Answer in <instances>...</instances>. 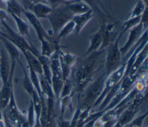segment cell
<instances>
[{
	"instance_id": "1",
	"label": "cell",
	"mask_w": 148,
	"mask_h": 127,
	"mask_svg": "<svg viewBox=\"0 0 148 127\" xmlns=\"http://www.w3.org/2000/svg\"><path fill=\"white\" fill-rule=\"evenodd\" d=\"M106 50H98L80 58L73 74V82L77 95L94 80V77L102 63H104Z\"/></svg>"
},
{
	"instance_id": "2",
	"label": "cell",
	"mask_w": 148,
	"mask_h": 127,
	"mask_svg": "<svg viewBox=\"0 0 148 127\" xmlns=\"http://www.w3.org/2000/svg\"><path fill=\"white\" fill-rule=\"evenodd\" d=\"M106 78V74L103 71L97 79L93 80L80 95H77L76 110L79 112L85 111L90 113L94 104L102 92Z\"/></svg>"
},
{
	"instance_id": "3",
	"label": "cell",
	"mask_w": 148,
	"mask_h": 127,
	"mask_svg": "<svg viewBox=\"0 0 148 127\" xmlns=\"http://www.w3.org/2000/svg\"><path fill=\"white\" fill-rule=\"evenodd\" d=\"M73 16V14L68 9L67 5H62L53 8L47 18L50 22L51 31L49 35L56 39L61 28L71 20Z\"/></svg>"
},
{
	"instance_id": "4",
	"label": "cell",
	"mask_w": 148,
	"mask_h": 127,
	"mask_svg": "<svg viewBox=\"0 0 148 127\" xmlns=\"http://www.w3.org/2000/svg\"><path fill=\"white\" fill-rule=\"evenodd\" d=\"M123 35V34L120 32L115 40L109 46L108 49L106 51L103 72L106 77L118 68L123 62V57L119 47V42Z\"/></svg>"
},
{
	"instance_id": "5",
	"label": "cell",
	"mask_w": 148,
	"mask_h": 127,
	"mask_svg": "<svg viewBox=\"0 0 148 127\" xmlns=\"http://www.w3.org/2000/svg\"><path fill=\"white\" fill-rule=\"evenodd\" d=\"M3 26L4 31H2L1 36L5 38L12 43H13L21 53L28 51L33 53L37 57L40 54L39 51L33 46L29 44L24 37L14 31L6 23L3 21L1 23Z\"/></svg>"
},
{
	"instance_id": "6",
	"label": "cell",
	"mask_w": 148,
	"mask_h": 127,
	"mask_svg": "<svg viewBox=\"0 0 148 127\" xmlns=\"http://www.w3.org/2000/svg\"><path fill=\"white\" fill-rule=\"evenodd\" d=\"M125 60L123 59L122 64L119 66V67L106 77L102 92L94 104L91 112L95 110L99 106L107 94L122 80L125 75Z\"/></svg>"
},
{
	"instance_id": "7",
	"label": "cell",
	"mask_w": 148,
	"mask_h": 127,
	"mask_svg": "<svg viewBox=\"0 0 148 127\" xmlns=\"http://www.w3.org/2000/svg\"><path fill=\"white\" fill-rule=\"evenodd\" d=\"M60 48L54 50L50 57L51 72V85L56 100H59L64 84L60 64L58 58V52Z\"/></svg>"
},
{
	"instance_id": "8",
	"label": "cell",
	"mask_w": 148,
	"mask_h": 127,
	"mask_svg": "<svg viewBox=\"0 0 148 127\" xmlns=\"http://www.w3.org/2000/svg\"><path fill=\"white\" fill-rule=\"evenodd\" d=\"M58 58L62 79L64 81L69 79L72 68L76 64L78 59L74 54L69 53H64L61 49L59 50Z\"/></svg>"
},
{
	"instance_id": "9",
	"label": "cell",
	"mask_w": 148,
	"mask_h": 127,
	"mask_svg": "<svg viewBox=\"0 0 148 127\" xmlns=\"http://www.w3.org/2000/svg\"><path fill=\"white\" fill-rule=\"evenodd\" d=\"M16 64V62L11 61L9 80L7 83L3 84L2 87L0 88V109L3 110L9 102L11 92L13 91V79Z\"/></svg>"
},
{
	"instance_id": "10",
	"label": "cell",
	"mask_w": 148,
	"mask_h": 127,
	"mask_svg": "<svg viewBox=\"0 0 148 127\" xmlns=\"http://www.w3.org/2000/svg\"><path fill=\"white\" fill-rule=\"evenodd\" d=\"M23 13H24L25 17L31 24V25L34 28V31L36 32L37 37L40 41V42H43L46 40H49L51 42H56L57 40H51V39H56L50 36L47 32L44 29L42 24L40 23L39 19L35 16V15L29 11H27L25 9H23Z\"/></svg>"
},
{
	"instance_id": "11",
	"label": "cell",
	"mask_w": 148,
	"mask_h": 127,
	"mask_svg": "<svg viewBox=\"0 0 148 127\" xmlns=\"http://www.w3.org/2000/svg\"><path fill=\"white\" fill-rule=\"evenodd\" d=\"M145 30L146 29L144 28L141 23H139L138 25L129 30V35L125 43L120 48V51L123 57L129 49L137 42Z\"/></svg>"
},
{
	"instance_id": "12",
	"label": "cell",
	"mask_w": 148,
	"mask_h": 127,
	"mask_svg": "<svg viewBox=\"0 0 148 127\" xmlns=\"http://www.w3.org/2000/svg\"><path fill=\"white\" fill-rule=\"evenodd\" d=\"M102 23V39L101 46L99 50H106L117 38V32L113 31L114 28L117 25L118 22H116L112 24H106V21H101Z\"/></svg>"
},
{
	"instance_id": "13",
	"label": "cell",
	"mask_w": 148,
	"mask_h": 127,
	"mask_svg": "<svg viewBox=\"0 0 148 127\" xmlns=\"http://www.w3.org/2000/svg\"><path fill=\"white\" fill-rule=\"evenodd\" d=\"M102 23L101 21H99V29L91 36L90 39V46L86 52L80 58L84 57L88 55V54L99 50L102 44Z\"/></svg>"
},
{
	"instance_id": "14",
	"label": "cell",
	"mask_w": 148,
	"mask_h": 127,
	"mask_svg": "<svg viewBox=\"0 0 148 127\" xmlns=\"http://www.w3.org/2000/svg\"><path fill=\"white\" fill-rule=\"evenodd\" d=\"M94 14V12L92 10H90L86 13L74 15L73 16L72 20L73 21L75 25V32L76 35L80 33L84 27L92 19Z\"/></svg>"
},
{
	"instance_id": "15",
	"label": "cell",
	"mask_w": 148,
	"mask_h": 127,
	"mask_svg": "<svg viewBox=\"0 0 148 127\" xmlns=\"http://www.w3.org/2000/svg\"><path fill=\"white\" fill-rule=\"evenodd\" d=\"M86 3L90 9L95 13H97L99 17V21H106V18L109 16L106 10L102 0H81Z\"/></svg>"
},
{
	"instance_id": "16",
	"label": "cell",
	"mask_w": 148,
	"mask_h": 127,
	"mask_svg": "<svg viewBox=\"0 0 148 127\" xmlns=\"http://www.w3.org/2000/svg\"><path fill=\"white\" fill-rule=\"evenodd\" d=\"M8 53L4 48H1L0 51V77L3 84L9 80L10 66L8 61Z\"/></svg>"
},
{
	"instance_id": "17",
	"label": "cell",
	"mask_w": 148,
	"mask_h": 127,
	"mask_svg": "<svg viewBox=\"0 0 148 127\" xmlns=\"http://www.w3.org/2000/svg\"><path fill=\"white\" fill-rule=\"evenodd\" d=\"M147 54H148V47L147 44L145 45V46L142 48V50L137 55L132 65L128 74L129 76H135L138 75V71L144 63V62L147 59Z\"/></svg>"
},
{
	"instance_id": "18",
	"label": "cell",
	"mask_w": 148,
	"mask_h": 127,
	"mask_svg": "<svg viewBox=\"0 0 148 127\" xmlns=\"http://www.w3.org/2000/svg\"><path fill=\"white\" fill-rule=\"evenodd\" d=\"M30 8L31 12L38 19L47 18L53 9L46 3L42 2L34 3L31 6Z\"/></svg>"
},
{
	"instance_id": "19",
	"label": "cell",
	"mask_w": 148,
	"mask_h": 127,
	"mask_svg": "<svg viewBox=\"0 0 148 127\" xmlns=\"http://www.w3.org/2000/svg\"><path fill=\"white\" fill-rule=\"evenodd\" d=\"M22 53L26 59L27 65L30 66L38 76L42 75L43 73L42 66L38 57L28 51H24Z\"/></svg>"
},
{
	"instance_id": "20",
	"label": "cell",
	"mask_w": 148,
	"mask_h": 127,
	"mask_svg": "<svg viewBox=\"0 0 148 127\" xmlns=\"http://www.w3.org/2000/svg\"><path fill=\"white\" fill-rule=\"evenodd\" d=\"M0 41L3 44L5 49L9 55L11 61H16L18 63L21 62L19 59V50L13 43L2 36H0Z\"/></svg>"
},
{
	"instance_id": "21",
	"label": "cell",
	"mask_w": 148,
	"mask_h": 127,
	"mask_svg": "<svg viewBox=\"0 0 148 127\" xmlns=\"http://www.w3.org/2000/svg\"><path fill=\"white\" fill-rule=\"evenodd\" d=\"M68 9L74 15L86 13L91 10L90 8L81 0H76L67 5Z\"/></svg>"
},
{
	"instance_id": "22",
	"label": "cell",
	"mask_w": 148,
	"mask_h": 127,
	"mask_svg": "<svg viewBox=\"0 0 148 127\" xmlns=\"http://www.w3.org/2000/svg\"><path fill=\"white\" fill-rule=\"evenodd\" d=\"M14 20L17 30L18 33L23 37L27 36L29 38V25L28 24L24 21L21 17H19L14 14H10Z\"/></svg>"
},
{
	"instance_id": "23",
	"label": "cell",
	"mask_w": 148,
	"mask_h": 127,
	"mask_svg": "<svg viewBox=\"0 0 148 127\" xmlns=\"http://www.w3.org/2000/svg\"><path fill=\"white\" fill-rule=\"evenodd\" d=\"M38 58L40 63L42 69V76L51 84V72L50 67V57H47L40 54Z\"/></svg>"
},
{
	"instance_id": "24",
	"label": "cell",
	"mask_w": 148,
	"mask_h": 127,
	"mask_svg": "<svg viewBox=\"0 0 148 127\" xmlns=\"http://www.w3.org/2000/svg\"><path fill=\"white\" fill-rule=\"evenodd\" d=\"M75 25L73 21L72 20L69 21L61 28L57 35L56 39L59 41L60 39L68 36L73 32H75Z\"/></svg>"
},
{
	"instance_id": "25",
	"label": "cell",
	"mask_w": 148,
	"mask_h": 127,
	"mask_svg": "<svg viewBox=\"0 0 148 127\" xmlns=\"http://www.w3.org/2000/svg\"><path fill=\"white\" fill-rule=\"evenodd\" d=\"M146 8H147V5L143 1L137 0L131 13L129 14V17H140Z\"/></svg>"
},
{
	"instance_id": "26",
	"label": "cell",
	"mask_w": 148,
	"mask_h": 127,
	"mask_svg": "<svg viewBox=\"0 0 148 127\" xmlns=\"http://www.w3.org/2000/svg\"><path fill=\"white\" fill-rule=\"evenodd\" d=\"M6 5L8 13L21 17V13H23L24 9L16 0H10Z\"/></svg>"
},
{
	"instance_id": "27",
	"label": "cell",
	"mask_w": 148,
	"mask_h": 127,
	"mask_svg": "<svg viewBox=\"0 0 148 127\" xmlns=\"http://www.w3.org/2000/svg\"><path fill=\"white\" fill-rule=\"evenodd\" d=\"M140 17H128L126 21H125L121 27V31L120 32L124 34L127 31L130 30L131 28L136 26L140 23Z\"/></svg>"
},
{
	"instance_id": "28",
	"label": "cell",
	"mask_w": 148,
	"mask_h": 127,
	"mask_svg": "<svg viewBox=\"0 0 148 127\" xmlns=\"http://www.w3.org/2000/svg\"><path fill=\"white\" fill-rule=\"evenodd\" d=\"M73 94L63 96L60 98V118H63L64 114L66 108L70 104L71 102V98Z\"/></svg>"
},
{
	"instance_id": "29",
	"label": "cell",
	"mask_w": 148,
	"mask_h": 127,
	"mask_svg": "<svg viewBox=\"0 0 148 127\" xmlns=\"http://www.w3.org/2000/svg\"><path fill=\"white\" fill-rule=\"evenodd\" d=\"M35 112L33 103L31 100L30 104L28 108V114L27 116V121L30 127H34L35 125Z\"/></svg>"
},
{
	"instance_id": "30",
	"label": "cell",
	"mask_w": 148,
	"mask_h": 127,
	"mask_svg": "<svg viewBox=\"0 0 148 127\" xmlns=\"http://www.w3.org/2000/svg\"><path fill=\"white\" fill-rule=\"evenodd\" d=\"M74 1H73V2H74ZM73 2H66L64 0H47V2H48L49 3L50 6L52 9L57 8L62 5H68Z\"/></svg>"
},
{
	"instance_id": "31",
	"label": "cell",
	"mask_w": 148,
	"mask_h": 127,
	"mask_svg": "<svg viewBox=\"0 0 148 127\" xmlns=\"http://www.w3.org/2000/svg\"><path fill=\"white\" fill-rule=\"evenodd\" d=\"M140 23H141L145 29H148V8H146L140 16Z\"/></svg>"
},
{
	"instance_id": "32",
	"label": "cell",
	"mask_w": 148,
	"mask_h": 127,
	"mask_svg": "<svg viewBox=\"0 0 148 127\" xmlns=\"http://www.w3.org/2000/svg\"><path fill=\"white\" fill-rule=\"evenodd\" d=\"M9 20V18L8 17L6 12L4 10L0 9V23L6 21V20Z\"/></svg>"
},
{
	"instance_id": "33",
	"label": "cell",
	"mask_w": 148,
	"mask_h": 127,
	"mask_svg": "<svg viewBox=\"0 0 148 127\" xmlns=\"http://www.w3.org/2000/svg\"><path fill=\"white\" fill-rule=\"evenodd\" d=\"M63 118H60V127H69L71 121H66V120H63Z\"/></svg>"
},
{
	"instance_id": "34",
	"label": "cell",
	"mask_w": 148,
	"mask_h": 127,
	"mask_svg": "<svg viewBox=\"0 0 148 127\" xmlns=\"http://www.w3.org/2000/svg\"><path fill=\"white\" fill-rule=\"evenodd\" d=\"M47 0H35V3L36 2H42V3H46L47 2Z\"/></svg>"
},
{
	"instance_id": "35",
	"label": "cell",
	"mask_w": 148,
	"mask_h": 127,
	"mask_svg": "<svg viewBox=\"0 0 148 127\" xmlns=\"http://www.w3.org/2000/svg\"><path fill=\"white\" fill-rule=\"evenodd\" d=\"M1 1H2V2L3 3H4L5 5H6V4L9 2L10 0H1Z\"/></svg>"
},
{
	"instance_id": "36",
	"label": "cell",
	"mask_w": 148,
	"mask_h": 127,
	"mask_svg": "<svg viewBox=\"0 0 148 127\" xmlns=\"http://www.w3.org/2000/svg\"><path fill=\"white\" fill-rule=\"evenodd\" d=\"M64 1H66V2H73V1H76V0H64Z\"/></svg>"
},
{
	"instance_id": "37",
	"label": "cell",
	"mask_w": 148,
	"mask_h": 127,
	"mask_svg": "<svg viewBox=\"0 0 148 127\" xmlns=\"http://www.w3.org/2000/svg\"><path fill=\"white\" fill-rule=\"evenodd\" d=\"M142 1H143L146 5H147V1H148V0H142Z\"/></svg>"
},
{
	"instance_id": "38",
	"label": "cell",
	"mask_w": 148,
	"mask_h": 127,
	"mask_svg": "<svg viewBox=\"0 0 148 127\" xmlns=\"http://www.w3.org/2000/svg\"><path fill=\"white\" fill-rule=\"evenodd\" d=\"M1 32H2V31H1V29H0V36H1Z\"/></svg>"
}]
</instances>
